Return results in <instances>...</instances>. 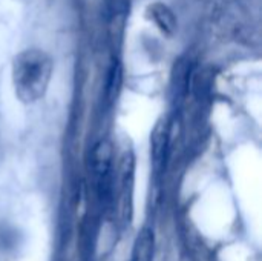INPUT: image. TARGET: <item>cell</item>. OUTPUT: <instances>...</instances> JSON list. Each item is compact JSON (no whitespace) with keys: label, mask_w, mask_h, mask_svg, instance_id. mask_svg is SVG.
Instances as JSON below:
<instances>
[{"label":"cell","mask_w":262,"mask_h":261,"mask_svg":"<svg viewBox=\"0 0 262 261\" xmlns=\"http://www.w3.org/2000/svg\"><path fill=\"white\" fill-rule=\"evenodd\" d=\"M92 175L95 180L97 192L101 200H106L111 194L112 186V162L114 152L109 142H100L92 151Z\"/></svg>","instance_id":"2"},{"label":"cell","mask_w":262,"mask_h":261,"mask_svg":"<svg viewBox=\"0 0 262 261\" xmlns=\"http://www.w3.org/2000/svg\"><path fill=\"white\" fill-rule=\"evenodd\" d=\"M52 68L51 57L40 49L20 52L12 63V83L17 97L23 103L40 100L48 91Z\"/></svg>","instance_id":"1"},{"label":"cell","mask_w":262,"mask_h":261,"mask_svg":"<svg viewBox=\"0 0 262 261\" xmlns=\"http://www.w3.org/2000/svg\"><path fill=\"white\" fill-rule=\"evenodd\" d=\"M167 145V128L166 123H160L152 132V155L155 160L163 157V152Z\"/></svg>","instance_id":"5"},{"label":"cell","mask_w":262,"mask_h":261,"mask_svg":"<svg viewBox=\"0 0 262 261\" xmlns=\"http://www.w3.org/2000/svg\"><path fill=\"white\" fill-rule=\"evenodd\" d=\"M150 12H152V18L154 22L167 34H172L177 28V18L173 15V12L161 3H155L154 6H150Z\"/></svg>","instance_id":"4"},{"label":"cell","mask_w":262,"mask_h":261,"mask_svg":"<svg viewBox=\"0 0 262 261\" xmlns=\"http://www.w3.org/2000/svg\"><path fill=\"white\" fill-rule=\"evenodd\" d=\"M154 248H155L154 232L149 228H146L138 234V237L135 240L130 261H152Z\"/></svg>","instance_id":"3"}]
</instances>
